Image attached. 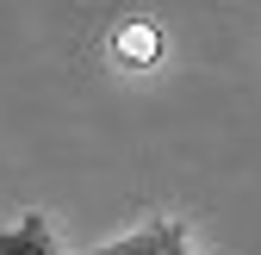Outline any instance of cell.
<instances>
[{
  "label": "cell",
  "mask_w": 261,
  "mask_h": 255,
  "mask_svg": "<svg viewBox=\"0 0 261 255\" xmlns=\"http://www.w3.org/2000/svg\"><path fill=\"white\" fill-rule=\"evenodd\" d=\"M93 255H193V243H187V224H180V218H149V224H137L130 237L100 243Z\"/></svg>",
  "instance_id": "obj_1"
},
{
  "label": "cell",
  "mask_w": 261,
  "mask_h": 255,
  "mask_svg": "<svg viewBox=\"0 0 261 255\" xmlns=\"http://www.w3.org/2000/svg\"><path fill=\"white\" fill-rule=\"evenodd\" d=\"M0 255H56V231L44 212H25L19 224L0 231Z\"/></svg>",
  "instance_id": "obj_2"
},
{
  "label": "cell",
  "mask_w": 261,
  "mask_h": 255,
  "mask_svg": "<svg viewBox=\"0 0 261 255\" xmlns=\"http://www.w3.org/2000/svg\"><path fill=\"white\" fill-rule=\"evenodd\" d=\"M112 56H118V62H137V69H149V62L162 56V31H155L149 19H124V25L112 31Z\"/></svg>",
  "instance_id": "obj_3"
}]
</instances>
